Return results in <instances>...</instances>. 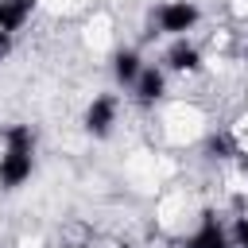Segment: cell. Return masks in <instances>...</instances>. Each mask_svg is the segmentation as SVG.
Listing matches in <instances>:
<instances>
[{
  "label": "cell",
  "mask_w": 248,
  "mask_h": 248,
  "mask_svg": "<svg viewBox=\"0 0 248 248\" xmlns=\"http://www.w3.org/2000/svg\"><path fill=\"white\" fill-rule=\"evenodd\" d=\"M194 23H198V8L190 0H170L159 8V31L167 35H186Z\"/></svg>",
  "instance_id": "cell-2"
},
{
  "label": "cell",
  "mask_w": 248,
  "mask_h": 248,
  "mask_svg": "<svg viewBox=\"0 0 248 248\" xmlns=\"http://www.w3.org/2000/svg\"><path fill=\"white\" fill-rule=\"evenodd\" d=\"M8 147L0 155V186L4 190H16L31 178V167H35V136L27 124H16L8 128Z\"/></svg>",
  "instance_id": "cell-1"
},
{
  "label": "cell",
  "mask_w": 248,
  "mask_h": 248,
  "mask_svg": "<svg viewBox=\"0 0 248 248\" xmlns=\"http://www.w3.org/2000/svg\"><path fill=\"white\" fill-rule=\"evenodd\" d=\"M167 66H170V70H182V74H186V70L194 74V70L202 66V54H198L190 43H182V39H178V43L167 50Z\"/></svg>",
  "instance_id": "cell-7"
},
{
  "label": "cell",
  "mask_w": 248,
  "mask_h": 248,
  "mask_svg": "<svg viewBox=\"0 0 248 248\" xmlns=\"http://www.w3.org/2000/svg\"><path fill=\"white\" fill-rule=\"evenodd\" d=\"M112 74H116V81H120V85H136V78L143 74L140 54H136V50H120V54L112 58Z\"/></svg>",
  "instance_id": "cell-8"
},
{
  "label": "cell",
  "mask_w": 248,
  "mask_h": 248,
  "mask_svg": "<svg viewBox=\"0 0 248 248\" xmlns=\"http://www.w3.org/2000/svg\"><path fill=\"white\" fill-rule=\"evenodd\" d=\"M232 240H236V248H248V217H240V221H236Z\"/></svg>",
  "instance_id": "cell-9"
},
{
  "label": "cell",
  "mask_w": 248,
  "mask_h": 248,
  "mask_svg": "<svg viewBox=\"0 0 248 248\" xmlns=\"http://www.w3.org/2000/svg\"><path fill=\"white\" fill-rule=\"evenodd\" d=\"M35 0H0V54L8 50L12 31H19V23L31 16Z\"/></svg>",
  "instance_id": "cell-3"
},
{
  "label": "cell",
  "mask_w": 248,
  "mask_h": 248,
  "mask_svg": "<svg viewBox=\"0 0 248 248\" xmlns=\"http://www.w3.org/2000/svg\"><path fill=\"white\" fill-rule=\"evenodd\" d=\"M186 248H229V236L221 232V225L205 213V221H202V229L186 240Z\"/></svg>",
  "instance_id": "cell-5"
},
{
  "label": "cell",
  "mask_w": 248,
  "mask_h": 248,
  "mask_svg": "<svg viewBox=\"0 0 248 248\" xmlns=\"http://www.w3.org/2000/svg\"><path fill=\"white\" fill-rule=\"evenodd\" d=\"M244 163H248V155H244Z\"/></svg>",
  "instance_id": "cell-10"
},
{
  "label": "cell",
  "mask_w": 248,
  "mask_h": 248,
  "mask_svg": "<svg viewBox=\"0 0 248 248\" xmlns=\"http://www.w3.org/2000/svg\"><path fill=\"white\" fill-rule=\"evenodd\" d=\"M112 116H116V97H97V101L85 108V132H89V136H108Z\"/></svg>",
  "instance_id": "cell-4"
},
{
  "label": "cell",
  "mask_w": 248,
  "mask_h": 248,
  "mask_svg": "<svg viewBox=\"0 0 248 248\" xmlns=\"http://www.w3.org/2000/svg\"><path fill=\"white\" fill-rule=\"evenodd\" d=\"M136 97L143 101V105H151V101H159L163 97V70H155V66H143V74L136 78Z\"/></svg>",
  "instance_id": "cell-6"
}]
</instances>
